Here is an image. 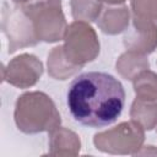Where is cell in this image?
<instances>
[{
    "label": "cell",
    "instance_id": "obj_1",
    "mask_svg": "<svg viewBox=\"0 0 157 157\" xmlns=\"http://www.w3.org/2000/svg\"><path fill=\"white\" fill-rule=\"evenodd\" d=\"M125 104V91L119 80L107 72L78 75L69 86L67 107L72 118L88 128L113 124Z\"/></svg>",
    "mask_w": 157,
    "mask_h": 157
},
{
    "label": "cell",
    "instance_id": "obj_2",
    "mask_svg": "<svg viewBox=\"0 0 157 157\" xmlns=\"http://www.w3.org/2000/svg\"><path fill=\"white\" fill-rule=\"evenodd\" d=\"M60 121L54 102L44 92H26L18 97L15 107V123L22 132H52L59 128Z\"/></svg>",
    "mask_w": 157,
    "mask_h": 157
},
{
    "label": "cell",
    "instance_id": "obj_3",
    "mask_svg": "<svg viewBox=\"0 0 157 157\" xmlns=\"http://www.w3.org/2000/svg\"><path fill=\"white\" fill-rule=\"evenodd\" d=\"M21 7L32 21L39 40L53 43L64 39L67 26L60 0H28Z\"/></svg>",
    "mask_w": 157,
    "mask_h": 157
},
{
    "label": "cell",
    "instance_id": "obj_4",
    "mask_svg": "<svg viewBox=\"0 0 157 157\" xmlns=\"http://www.w3.org/2000/svg\"><path fill=\"white\" fill-rule=\"evenodd\" d=\"M144 129L135 123L124 121L119 125L96 134L93 144L97 150L114 155H136L145 139Z\"/></svg>",
    "mask_w": 157,
    "mask_h": 157
},
{
    "label": "cell",
    "instance_id": "obj_5",
    "mask_svg": "<svg viewBox=\"0 0 157 157\" xmlns=\"http://www.w3.org/2000/svg\"><path fill=\"white\" fill-rule=\"evenodd\" d=\"M64 53L67 60L82 67L94 60L99 53V42L94 29L82 21H75L67 26L64 34Z\"/></svg>",
    "mask_w": 157,
    "mask_h": 157
},
{
    "label": "cell",
    "instance_id": "obj_6",
    "mask_svg": "<svg viewBox=\"0 0 157 157\" xmlns=\"http://www.w3.org/2000/svg\"><path fill=\"white\" fill-rule=\"evenodd\" d=\"M2 29L9 39V53L20 48L36 45L39 39L34 31L33 23L21 6L2 11Z\"/></svg>",
    "mask_w": 157,
    "mask_h": 157
},
{
    "label": "cell",
    "instance_id": "obj_7",
    "mask_svg": "<svg viewBox=\"0 0 157 157\" xmlns=\"http://www.w3.org/2000/svg\"><path fill=\"white\" fill-rule=\"evenodd\" d=\"M43 74L42 61L33 54H21L2 66V81L18 88L34 86Z\"/></svg>",
    "mask_w": 157,
    "mask_h": 157
},
{
    "label": "cell",
    "instance_id": "obj_8",
    "mask_svg": "<svg viewBox=\"0 0 157 157\" xmlns=\"http://www.w3.org/2000/svg\"><path fill=\"white\" fill-rule=\"evenodd\" d=\"M123 42L129 52L142 55L150 54L157 47V26L132 25V29L125 33Z\"/></svg>",
    "mask_w": 157,
    "mask_h": 157
},
{
    "label": "cell",
    "instance_id": "obj_9",
    "mask_svg": "<svg viewBox=\"0 0 157 157\" xmlns=\"http://www.w3.org/2000/svg\"><path fill=\"white\" fill-rule=\"evenodd\" d=\"M49 147V153L53 156H76L80 152L81 142L74 131L59 126L50 132Z\"/></svg>",
    "mask_w": 157,
    "mask_h": 157
},
{
    "label": "cell",
    "instance_id": "obj_10",
    "mask_svg": "<svg viewBox=\"0 0 157 157\" xmlns=\"http://www.w3.org/2000/svg\"><path fill=\"white\" fill-rule=\"evenodd\" d=\"M98 27L107 34H118L128 28L129 9L126 6L105 9L97 20Z\"/></svg>",
    "mask_w": 157,
    "mask_h": 157
},
{
    "label": "cell",
    "instance_id": "obj_11",
    "mask_svg": "<svg viewBox=\"0 0 157 157\" xmlns=\"http://www.w3.org/2000/svg\"><path fill=\"white\" fill-rule=\"evenodd\" d=\"M80 69V66H76L67 60L63 45L53 48L48 55V72L55 80H66Z\"/></svg>",
    "mask_w": 157,
    "mask_h": 157
},
{
    "label": "cell",
    "instance_id": "obj_12",
    "mask_svg": "<svg viewBox=\"0 0 157 157\" xmlns=\"http://www.w3.org/2000/svg\"><path fill=\"white\" fill-rule=\"evenodd\" d=\"M130 117L144 130H152L157 125V102L136 98L131 104Z\"/></svg>",
    "mask_w": 157,
    "mask_h": 157
},
{
    "label": "cell",
    "instance_id": "obj_13",
    "mask_svg": "<svg viewBox=\"0 0 157 157\" xmlns=\"http://www.w3.org/2000/svg\"><path fill=\"white\" fill-rule=\"evenodd\" d=\"M148 66L150 64H148V60L145 58V55L129 52V50L121 54L115 64L117 71L126 80H134L136 75L148 69Z\"/></svg>",
    "mask_w": 157,
    "mask_h": 157
},
{
    "label": "cell",
    "instance_id": "obj_14",
    "mask_svg": "<svg viewBox=\"0 0 157 157\" xmlns=\"http://www.w3.org/2000/svg\"><path fill=\"white\" fill-rule=\"evenodd\" d=\"M132 25L157 26V0H131Z\"/></svg>",
    "mask_w": 157,
    "mask_h": 157
},
{
    "label": "cell",
    "instance_id": "obj_15",
    "mask_svg": "<svg viewBox=\"0 0 157 157\" xmlns=\"http://www.w3.org/2000/svg\"><path fill=\"white\" fill-rule=\"evenodd\" d=\"M136 98L145 101L157 99V75L148 69L141 71L132 80Z\"/></svg>",
    "mask_w": 157,
    "mask_h": 157
},
{
    "label": "cell",
    "instance_id": "obj_16",
    "mask_svg": "<svg viewBox=\"0 0 157 157\" xmlns=\"http://www.w3.org/2000/svg\"><path fill=\"white\" fill-rule=\"evenodd\" d=\"M102 10L101 0H71V13L76 21H97Z\"/></svg>",
    "mask_w": 157,
    "mask_h": 157
},
{
    "label": "cell",
    "instance_id": "obj_17",
    "mask_svg": "<svg viewBox=\"0 0 157 157\" xmlns=\"http://www.w3.org/2000/svg\"><path fill=\"white\" fill-rule=\"evenodd\" d=\"M101 1H104V2H107V4L114 5V4H123L125 0H101Z\"/></svg>",
    "mask_w": 157,
    "mask_h": 157
},
{
    "label": "cell",
    "instance_id": "obj_18",
    "mask_svg": "<svg viewBox=\"0 0 157 157\" xmlns=\"http://www.w3.org/2000/svg\"><path fill=\"white\" fill-rule=\"evenodd\" d=\"M13 2H17V4H25V2H27L28 0H12Z\"/></svg>",
    "mask_w": 157,
    "mask_h": 157
}]
</instances>
